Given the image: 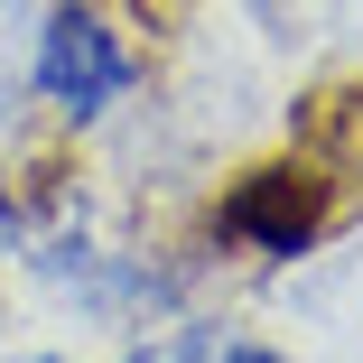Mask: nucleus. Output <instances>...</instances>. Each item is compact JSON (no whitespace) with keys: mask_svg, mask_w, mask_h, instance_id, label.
I'll return each instance as SVG.
<instances>
[{"mask_svg":"<svg viewBox=\"0 0 363 363\" xmlns=\"http://www.w3.org/2000/svg\"><path fill=\"white\" fill-rule=\"evenodd\" d=\"M130 47L112 38V19L94 0H56L47 28H38V94L65 112V121H103L121 94H130Z\"/></svg>","mask_w":363,"mask_h":363,"instance_id":"1","label":"nucleus"},{"mask_svg":"<svg viewBox=\"0 0 363 363\" xmlns=\"http://www.w3.org/2000/svg\"><path fill=\"white\" fill-rule=\"evenodd\" d=\"M326 224V186L317 168H252L233 196H224V233L261 261H289V252H308Z\"/></svg>","mask_w":363,"mask_h":363,"instance_id":"2","label":"nucleus"},{"mask_svg":"<svg viewBox=\"0 0 363 363\" xmlns=\"http://www.w3.org/2000/svg\"><path fill=\"white\" fill-rule=\"evenodd\" d=\"M214 363H279V354H270V345H224Z\"/></svg>","mask_w":363,"mask_h":363,"instance_id":"3","label":"nucleus"},{"mask_svg":"<svg viewBox=\"0 0 363 363\" xmlns=\"http://www.w3.org/2000/svg\"><path fill=\"white\" fill-rule=\"evenodd\" d=\"M130 363H159V354H130Z\"/></svg>","mask_w":363,"mask_h":363,"instance_id":"4","label":"nucleus"},{"mask_svg":"<svg viewBox=\"0 0 363 363\" xmlns=\"http://www.w3.org/2000/svg\"><path fill=\"white\" fill-rule=\"evenodd\" d=\"M28 363H47V354H28Z\"/></svg>","mask_w":363,"mask_h":363,"instance_id":"5","label":"nucleus"}]
</instances>
